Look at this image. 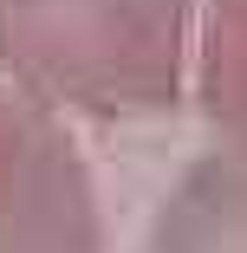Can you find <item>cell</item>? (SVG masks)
<instances>
[{"label": "cell", "mask_w": 247, "mask_h": 253, "mask_svg": "<svg viewBox=\"0 0 247 253\" xmlns=\"http://www.w3.org/2000/svg\"><path fill=\"white\" fill-rule=\"evenodd\" d=\"M0 84L65 124L169 117L189 91V0H0Z\"/></svg>", "instance_id": "cell-1"}, {"label": "cell", "mask_w": 247, "mask_h": 253, "mask_svg": "<svg viewBox=\"0 0 247 253\" xmlns=\"http://www.w3.org/2000/svg\"><path fill=\"white\" fill-rule=\"evenodd\" d=\"M0 253H104V208L72 124L7 84H0Z\"/></svg>", "instance_id": "cell-2"}, {"label": "cell", "mask_w": 247, "mask_h": 253, "mask_svg": "<svg viewBox=\"0 0 247 253\" xmlns=\"http://www.w3.org/2000/svg\"><path fill=\"white\" fill-rule=\"evenodd\" d=\"M150 253H247V143L221 136L150 214Z\"/></svg>", "instance_id": "cell-3"}, {"label": "cell", "mask_w": 247, "mask_h": 253, "mask_svg": "<svg viewBox=\"0 0 247 253\" xmlns=\"http://www.w3.org/2000/svg\"><path fill=\"white\" fill-rule=\"evenodd\" d=\"M189 91L221 136L247 143V0H189Z\"/></svg>", "instance_id": "cell-4"}]
</instances>
